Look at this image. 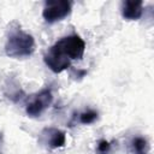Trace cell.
I'll list each match as a JSON object with an SVG mask.
<instances>
[{"label": "cell", "instance_id": "obj_8", "mask_svg": "<svg viewBox=\"0 0 154 154\" xmlns=\"http://www.w3.org/2000/svg\"><path fill=\"white\" fill-rule=\"evenodd\" d=\"M97 119V112L93 109H88L79 114V122L82 124H91Z\"/></svg>", "mask_w": 154, "mask_h": 154}, {"label": "cell", "instance_id": "obj_5", "mask_svg": "<svg viewBox=\"0 0 154 154\" xmlns=\"http://www.w3.org/2000/svg\"><path fill=\"white\" fill-rule=\"evenodd\" d=\"M143 12V2L141 0H126L122 4V16L128 20L141 18Z\"/></svg>", "mask_w": 154, "mask_h": 154}, {"label": "cell", "instance_id": "obj_6", "mask_svg": "<svg viewBox=\"0 0 154 154\" xmlns=\"http://www.w3.org/2000/svg\"><path fill=\"white\" fill-rule=\"evenodd\" d=\"M41 135L45 140L43 142L48 144L51 148H60L65 144V141H66L65 132L55 128H47L42 131Z\"/></svg>", "mask_w": 154, "mask_h": 154}, {"label": "cell", "instance_id": "obj_4", "mask_svg": "<svg viewBox=\"0 0 154 154\" xmlns=\"http://www.w3.org/2000/svg\"><path fill=\"white\" fill-rule=\"evenodd\" d=\"M52 101H53L52 91L49 89H43L31 99V101L26 105L25 111L30 117H38L51 106Z\"/></svg>", "mask_w": 154, "mask_h": 154}, {"label": "cell", "instance_id": "obj_3", "mask_svg": "<svg viewBox=\"0 0 154 154\" xmlns=\"http://www.w3.org/2000/svg\"><path fill=\"white\" fill-rule=\"evenodd\" d=\"M71 7H72L71 2L66 0L46 1L42 11V17L48 23H55L69 16L71 12Z\"/></svg>", "mask_w": 154, "mask_h": 154}, {"label": "cell", "instance_id": "obj_7", "mask_svg": "<svg viewBox=\"0 0 154 154\" xmlns=\"http://www.w3.org/2000/svg\"><path fill=\"white\" fill-rule=\"evenodd\" d=\"M131 150L134 154H148L149 144L144 137L137 136L131 141Z\"/></svg>", "mask_w": 154, "mask_h": 154}, {"label": "cell", "instance_id": "obj_2", "mask_svg": "<svg viewBox=\"0 0 154 154\" xmlns=\"http://www.w3.org/2000/svg\"><path fill=\"white\" fill-rule=\"evenodd\" d=\"M49 51L70 61L73 59H82L85 51V42L81 36L73 34L58 40Z\"/></svg>", "mask_w": 154, "mask_h": 154}, {"label": "cell", "instance_id": "obj_1", "mask_svg": "<svg viewBox=\"0 0 154 154\" xmlns=\"http://www.w3.org/2000/svg\"><path fill=\"white\" fill-rule=\"evenodd\" d=\"M35 40L31 35L20 29L11 31L5 43V53L11 58H24L32 54Z\"/></svg>", "mask_w": 154, "mask_h": 154}, {"label": "cell", "instance_id": "obj_9", "mask_svg": "<svg viewBox=\"0 0 154 154\" xmlns=\"http://www.w3.org/2000/svg\"><path fill=\"white\" fill-rule=\"evenodd\" d=\"M111 152V143L106 140H101L97 143L96 148V154H109Z\"/></svg>", "mask_w": 154, "mask_h": 154}]
</instances>
